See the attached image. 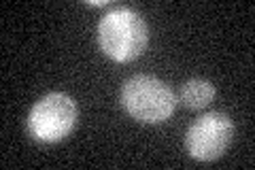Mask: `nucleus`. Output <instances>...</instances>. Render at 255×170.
<instances>
[{
    "instance_id": "f03ea898",
    "label": "nucleus",
    "mask_w": 255,
    "mask_h": 170,
    "mask_svg": "<svg viewBox=\"0 0 255 170\" xmlns=\"http://www.w3.org/2000/svg\"><path fill=\"white\" fill-rule=\"evenodd\" d=\"M122 104L128 115L140 124H159L172 115L177 98L164 81L151 75H136L124 83Z\"/></svg>"
},
{
    "instance_id": "f257e3e1",
    "label": "nucleus",
    "mask_w": 255,
    "mask_h": 170,
    "mask_svg": "<svg viewBox=\"0 0 255 170\" xmlns=\"http://www.w3.org/2000/svg\"><path fill=\"white\" fill-rule=\"evenodd\" d=\"M149 40L147 23L130 6H113L100 17L98 43L111 60L132 62L145 51Z\"/></svg>"
},
{
    "instance_id": "20e7f679",
    "label": "nucleus",
    "mask_w": 255,
    "mask_h": 170,
    "mask_svg": "<svg viewBox=\"0 0 255 170\" xmlns=\"http://www.w3.org/2000/svg\"><path fill=\"white\" fill-rule=\"evenodd\" d=\"M234 136L232 119L223 113H206L189 126L185 145L191 158L200 162H213L223 156Z\"/></svg>"
},
{
    "instance_id": "39448f33",
    "label": "nucleus",
    "mask_w": 255,
    "mask_h": 170,
    "mask_svg": "<svg viewBox=\"0 0 255 170\" xmlns=\"http://www.w3.org/2000/svg\"><path fill=\"white\" fill-rule=\"evenodd\" d=\"M179 98L187 109H204L215 98V87L206 79H189L183 83Z\"/></svg>"
},
{
    "instance_id": "7ed1b4c3",
    "label": "nucleus",
    "mask_w": 255,
    "mask_h": 170,
    "mask_svg": "<svg viewBox=\"0 0 255 170\" xmlns=\"http://www.w3.org/2000/svg\"><path fill=\"white\" fill-rule=\"evenodd\" d=\"M77 124V104L68 94L51 92L43 96L28 115V132L34 141L58 143Z\"/></svg>"
}]
</instances>
